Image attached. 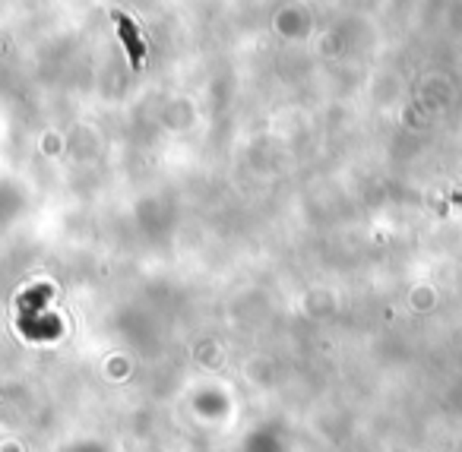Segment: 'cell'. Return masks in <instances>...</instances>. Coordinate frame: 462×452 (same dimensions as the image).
Instances as JSON below:
<instances>
[{"mask_svg":"<svg viewBox=\"0 0 462 452\" xmlns=\"http://www.w3.org/2000/svg\"><path fill=\"white\" fill-rule=\"evenodd\" d=\"M118 29H120V38H124L127 51H130L133 66H143L146 45H143V38H139V32H136V26H133V20H130V16L120 13V16H118Z\"/></svg>","mask_w":462,"mask_h":452,"instance_id":"cell-1","label":"cell"}]
</instances>
